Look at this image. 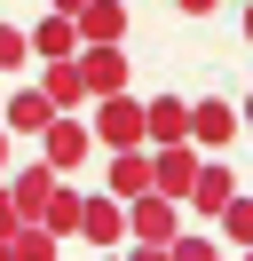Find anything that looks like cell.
Segmentation results:
<instances>
[{"instance_id": "obj_1", "label": "cell", "mask_w": 253, "mask_h": 261, "mask_svg": "<svg viewBox=\"0 0 253 261\" xmlns=\"http://www.w3.org/2000/svg\"><path fill=\"white\" fill-rule=\"evenodd\" d=\"M87 150H95V135H87V119H79V111H56V119L40 127V159L56 166V174H79Z\"/></svg>"}, {"instance_id": "obj_2", "label": "cell", "mask_w": 253, "mask_h": 261, "mask_svg": "<svg viewBox=\"0 0 253 261\" xmlns=\"http://www.w3.org/2000/svg\"><path fill=\"white\" fill-rule=\"evenodd\" d=\"M87 103H95V127H87V135H95L103 150H135V143H142V103L127 95V87H119V95H87Z\"/></svg>"}, {"instance_id": "obj_3", "label": "cell", "mask_w": 253, "mask_h": 261, "mask_svg": "<svg viewBox=\"0 0 253 261\" xmlns=\"http://www.w3.org/2000/svg\"><path fill=\"white\" fill-rule=\"evenodd\" d=\"M119 206H127V245H166L174 229H182L174 198H158V190H135V198H119Z\"/></svg>"}, {"instance_id": "obj_4", "label": "cell", "mask_w": 253, "mask_h": 261, "mask_svg": "<svg viewBox=\"0 0 253 261\" xmlns=\"http://www.w3.org/2000/svg\"><path fill=\"white\" fill-rule=\"evenodd\" d=\"M198 159H206V150L190 143V135H182V143H158V150H150V190L182 206V190H190V174H198Z\"/></svg>"}, {"instance_id": "obj_5", "label": "cell", "mask_w": 253, "mask_h": 261, "mask_svg": "<svg viewBox=\"0 0 253 261\" xmlns=\"http://www.w3.org/2000/svg\"><path fill=\"white\" fill-rule=\"evenodd\" d=\"M71 238H87V245H127V206H119V198H87V190H79V229H71Z\"/></svg>"}, {"instance_id": "obj_6", "label": "cell", "mask_w": 253, "mask_h": 261, "mask_svg": "<svg viewBox=\"0 0 253 261\" xmlns=\"http://www.w3.org/2000/svg\"><path fill=\"white\" fill-rule=\"evenodd\" d=\"M190 143L198 150H221V143H237V103H221V95H206V103H190Z\"/></svg>"}, {"instance_id": "obj_7", "label": "cell", "mask_w": 253, "mask_h": 261, "mask_svg": "<svg viewBox=\"0 0 253 261\" xmlns=\"http://www.w3.org/2000/svg\"><path fill=\"white\" fill-rule=\"evenodd\" d=\"M71 32H79V48H87V40H127V0H79Z\"/></svg>"}, {"instance_id": "obj_8", "label": "cell", "mask_w": 253, "mask_h": 261, "mask_svg": "<svg viewBox=\"0 0 253 261\" xmlns=\"http://www.w3.org/2000/svg\"><path fill=\"white\" fill-rule=\"evenodd\" d=\"M182 127H190V103L182 95H150L142 103V143H182Z\"/></svg>"}, {"instance_id": "obj_9", "label": "cell", "mask_w": 253, "mask_h": 261, "mask_svg": "<svg viewBox=\"0 0 253 261\" xmlns=\"http://www.w3.org/2000/svg\"><path fill=\"white\" fill-rule=\"evenodd\" d=\"M40 95L56 103V111H79V103H87V80H79V64H71V56H47V80H40Z\"/></svg>"}, {"instance_id": "obj_10", "label": "cell", "mask_w": 253, "mask_h": 261, "mask_svg": "<svg viewBox=\"0 0 253 261\" xmlns=\"http://www.w3.org/2000/svg\"><path fill=\"white\" fill-rule=\"evenodd\" d=\"M47 119H56V103H47L40 87H16V95H8V111H0V127H8V135H40Z\"/></svg>"}, {"instance_id": "obj_11", "label": "cell", "mask_w": 253, "mask_h": 261, "mask_svg": "<svg viewBox=\"0 0 253 261\" xmlns=\"http://www.w3.org/2000/svg\"><path fill=\"white\" fill-rule=\"evenodd\" d=\"M230 190H237V166H206V159H198V174H190L182 198H190L198 214H221V198H230Z\"/></svg>"}, {"instance_id": "obj_12", "label": "cell", "mask_w": 253, "mask_h": 261, "mask_svg": "<svg viewBox=\"0 0 253 261\" xmlns=\"http://www.w3.org/2000/svg\"><path fill=\"white\" fill-rule=\"evenodd\" d=\"M47 190H56V166H16V174H8V198H16V214H24V222H32V214H40V198Z\"/></svg>"}, {"instance_id": "obj_13", "label": "cell", "mask_w": 253, "mask_h": 261, "mask_svg": "<svg viewBox=\"0 0 253 261\" xmlns=\"http://www.w3.org/2000/svg\"><path fill=\"white\" fill-rule=\"evenodd\" d=\"M135 190H150V150H111V198H135Z\"/></svg>"}, {"instance_id": "obj_14", "label": "cell", "mask_w": 253, "mask_h": 261, "mask_svg": "<svg viewBox=\"0 0 253 261\" xmlns=\"http://www.w3.org/2000/svg\"><path fill=\"white\" fill-rule=\"evenodd\" d=\"M24 40H32V56H40V64H47V56H71V48H79V32H71V16H56V8H47V16L32 24Z\"/></svg>"}, {"instance_id": "obj_15", "label": "cell", "mask_w": 253, "mask_h": 261, "mask_svg": "<svg viewBox=\"0 0 253 261\" xmlns=\"http://www.w3.org/2000/svg\"><path fill=\"white\" fill-rule=\"evenodd\" d=\"M56 253H63L56 229H40V222H16L8 229V261H56Z\"/></svg>"}, {"instance_id": "obj_16", "label": "cell", "mask_w": 253, "mask_h": 261, "mask_svg": "<svg viewBox=\"0 0 253 261\" xmlns=\"http://www.w3.org/2000/svg\"><path fill=\"white\" fill-rule=\"evenodd\" d=\"M32 64V40H24V24H0V71H24Z\"/></svg>"}, {"instance_id": "obj_17", "label": "cell", "mask_w": 253, "mask_h": 261, "mask_svg": "<svg viewBox=\"0 0 253 261\" xmlns=\"http://www.w3.org/2000/svg\"><path fill=\"white\" fill-rule=\"evenodd\" d=\"M221 229H230L237 245L253 238V206H245V190H230V198H221Z\"/></svg>"}, {"instance_id": "obj_18", "label": "cell", "mask_w": 253, "mask_h": 261, "mask_svg": "<svg viewBox=\"0 0 253 261\" xmlns=\"http://www.w3.org/2000/svg\"><path fill=\"white\" fill-rule=\"evenodd\" d=\"M24 222V214H16V198H8V182H0V253H8V229Z\"/></svg>"}, {"instance_id": "obj_19", "label": "cell", "mask_w": 253, "mask_h": 261, "mask_svg": "<svg viewBox=\"0 0 253 261\" xmlns=\"http://www.w3.org/2000/svg\"><path fill=\"white\" fill-rule=\"evenodd\" d=\"M174 8H182V16H214L221 0H174Z\"/></svg>"}, {"instance_id": "obj_20", "label": "cell", "mask_w": 253, "mask_h": 261, "mask_svg": "<svg viewBox=\"0 0 253 261\" xmlns=\"http://www.w3.org/2000/svg\"><path fill=\"white\" fill-rule=\"evenodd\" d=\"M0 174H8V127H0Z\"/></svg>"}, {"instance_id": "obj_21", "label": "cell", "mask_w": 253, "mask_h": 261, "mask_svg": "<svg viewBox=\"0 0 253 261\" xmlns=\"http://www.w3.org/2000/svg\"><path fill=\"white\" fill-rule=\"evenodd\" d=\"M47 8H56V16H71V8H79V0H47Z\"/></svg>"}]
</instances>
